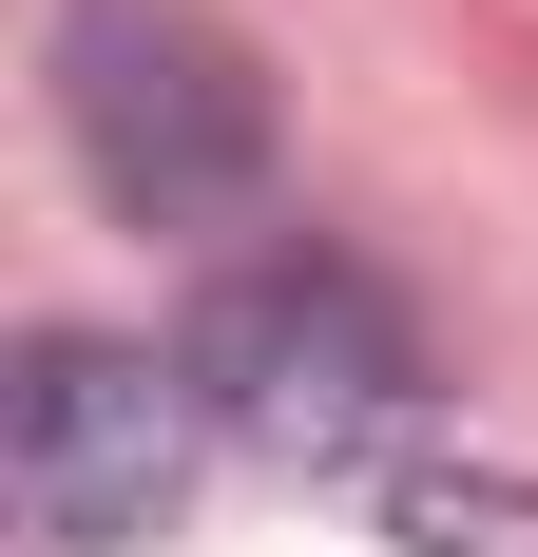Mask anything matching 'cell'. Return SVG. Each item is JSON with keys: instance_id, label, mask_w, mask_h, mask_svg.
<instances>
[{"instance_id": "obj_1", "label": "cell", "mask_w": 538, "mask_h": 557, "mask_svg": "<svg viewBox=\"0 0 538 557\" xmlns=\"http://www.w3.org/2000/svg\"><path fill=\"white\" fill-rule=\"evenodd\" d=\"M58 135L135 231H212L269 193V77L212 0H58Z\"/></svg>"}, {"instance_id": "obj_2", "label": "cell", "mask_w": 538, "mask_h": 557, "mask_svg": "<svg viewBox=\"0 0 538 557\" xmlns=\"http://www.w3.org/2000/svg\"><path fill=\"white\" fill-rule=\"evenodd\" d=\"M193 404H212L250 461H366L404 404H424V327L384 308V270H346V250H250V270H212V308H193Z\"/></svg>"}, {"instance_id": "obj_3", "label": "cell", "mask_w": 538, "mask_h": 557, "mask_svg": "<svg viewBox=\"0 0 538 557\" xmlns=\"http://www.w3.org/2000/svg\"><path fill=\"white\" fill-rule=\"evenodd\" d=\"M193 366H155V346L115 327H39L20 346V385H0V500H20V539L39 557H115L155 539L173 481H193Z\"/></svg>"}, {"instance_id": "obj_4", "label": "cell", "mask_w": 538, "mask_h": 557, "mask_svg": "<svg viewBox=\"0 0 538 557\" xmlns=\"http://www.w3.org/2000/svg\"><path fill=\"white\" fill-rule=\"evenodd\" d=\"M366 519L404 557H538V481H500V461H404Z\"/></svg>"}]
</instances>
